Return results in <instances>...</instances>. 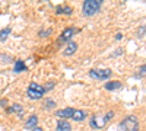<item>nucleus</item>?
Returning a JSON list of instances; mask_svg holds the SVG:
<instances>
[{"label":"nucleus","mask_w":146,"mask_h":131,"mask_svg":"<svg viewBox=\"0 0 146 131\" xmlns=\"http://www.w3.org/2000/svg\"><path fill=\"white\" fill-rule=\"evenodd\" d=\"M0 106H2V108L7 106V99H2V101H0Z\"/></svg>","instance_id":"21"},{"label":"nucleus","mask_w":146,"mask_h":131,"mask_svg":"<svg viewBox=\"0 0 146 131\" xmlns=\"http://www.w3.org/2000/svg\"><path fill=\"white\" fill-rule=\"evenodd\" d=\"M105 124H107L105 118L101 117V115H92L91 120H89V125H91L94 130H101V128L105 127Z\"/></svg>","instance_id":"4"},{"label":"nucleus","mask_w":146,"mask_h":131,"mask_svg":"<svg viewBox=\"0 0 146 131\" xmlns=\"http://www.w3.org/2000/svg\"><path fill=\"white\" fill-rule=\"evenodd\" d=\"M6 111H7V114H12V112L18 114V117H19V118H22V117H23V114H25V111H23V106H21L19 103H13V105H12L10 108H7Z\"/></svg>","instance_id":"9"},{"label":"nucleus","mask_w":146,"mask_h":131,"mask_svg":"<svg viewBox=\"0 0 146 131\" xmlns=\"http://www.w3.org/2000/svg\"><path fill=\"white\" fill-rule=\"evenodd\" d=\"M10 32H12V29H10V28H5V29L0 31V42L6 41V39H7V37L10 35Z\"/></svg>","instance_id":"17"},{"label":"nucleus","mask_w":146,"mask_h":131,"mask_svg":"<svg viewBox=\"0 0 146 131\" xmlns=\"http://www.w3.org/2000/svg\"><path fill=\"white\" fill-rule=\"evenodd\" d=\"M54 106H57V105H56V102H54L53 99H47V101H44V103H42V108H44V109H53Z\"/></svg>","instance_id":"18"},{"label":"nucleus","mask_w":146,"mask_h":131,"mask_svg":"<svg viewBox=\"0 0 146 131\" xmlns=\"http://www.w3.org/2000/svg\"><path fill=\"white\" fill-rule=\"evenodd\" d=\"M113 74L111 68H92L89 71V77L96 79V80H107Z\"/></svg>","instance_id":"3"},{"label":"nucleus","mask_w":146,"mask_h":131,"mask_svg":"<svg viewBox=\"0 0 146 131\" xmlns=\"http://www.w3.org/2000/svg\"><path fill=\"white\" fill-rule=\"evenodd\" d=\"M101 6H102V0H86L82 5V12L85 16H94L95 13L100 12Z\"/></svg>","instance_id":"2"},{"label":"nucleus","mask_w":146,"mask_h":131,"mask_svg":"<svg viewBox=\"0 0 146 131\" xmlns=\"http://www.w3.org/2000/svg\"><path fill=\"white\" fill-rule=\"evenodd\" d=\"M28 89H32V90H35V92H40V93H45V88L44 86H41L40 83H35V82H32V83H29V88Z\"/></svg>","instance_id":"16"},{"label":"nucleus","mask_w":146,"mask_h":131,"mask_svg":"<svg viewBox=\"0 0 146 131\" xmlns=\"http://www.w3.org/2000/svg\"><path fill=\"white\" fill-rule=\"evenodd\" d=\"M104 86H105L107 90L111 92V90H117V89H120L121 86H123V83H121L120 80H111V82H107Z\"/></svg>","instance_id":"11"},{"label":"nucleus","mask_w":146,"mask_h":131,"mask_svg":"<svg viewBox=\"0 0 146 131\" xmlns=\"http://www.w3.org/2000/svg\"><path fill=\"white\" fill-rule=\"evenodd\" d=\"M27 95H28V98L32 99V101H40V99H42V96H44L42 93L35 92V90H32V89H28V90H27Z\"/></svg>","instance_id":"14"},{"label":"nucleus","mask_w":146,"mask_h":131,"mask_svg":"<svg viewBox=\"0 0 146 131\" xmlns=\"http://www.w3.org/2000/svg\"><path fill=\"white\" fill-rule=\"evenodd\" d=\"M140 124L135 115H127L118 125V131H139Z\"/></svg>","instance_id":"1"},{"label":"nucleus","mask_w":146,"mask_h":131,"mask_svg":"<svg viewBox=\"0 0 146 131\" xmlns=\"http://www.w3.org/2000/svg\"><path fill=\"white\" fill-rule=\"evenodd\" d=\"M56 13L57 15H72L73 9L70 6H57L56 7Z\"/></svg>","instance_id":"13"},{"label":"nucleus","mask_w":146,"mask_h":131,"mask_svg":"<svg viewBox=\"0 0 146 131\" xmlns=\"http://www.w3.org/2000/svg\"><path fill=\"white\" fill-rule=\"evenodd\" d=\"M75 28H72V26H69V28H66L64 31H63V34L60 35V38H58V42H70V39H72V37H73V34H75Z\"/></svg>","instance_id":"5"},{"label":"nucleus","mask_w":146,"mask_h":131,"mask_svg":"<svg viewBox=\"0 0 146 131\" xmlns=\"http://www.w3.org/2000/svg\"><path fill=\"white\" fill-rule=\"evenodd\" d=\"M23 127H25V130H29V131L36 128V127H38V117H36V115H31L28 120L25 121Z\"/></svg>","instance_id":"6"},{"label":"nucleus","mask_w":146,"mask_h":131,"mask_svg":"<svg viewBox=\"0 0 146 131\" xmlns=\"http://www.w3.org/2000/svg\"><path fill=\"white\" fill-rule=\"evenodd\" d=\"M31 131H44L41 127H36V128H34V130H31Z\"/></svg>","instance_id":"24"},{"label":"nucleus","mask_w":146,"mask_h":131,"mask_svg":"<svg viewBox=\"0 0 146 131\" xmlns=\"http://www.w3.org/2000/svg\"><path fill=\"white\" fill-rule=\"evenodd\" d=\"M76 51H78V44H76L75 41H70V42H67V47L64 48L63 54H64L66 57H69V55H73Z\"/></svg>","instance_id":"8"},{"label":"nucleus","mask_w":146,"mask_h":131,"mask_svg":"<svg viewBox=\"0 0 146 131\" xmlns=\"http://www.w3.org/2000/svg\"><path fill=\"white\" fill-rule=\"evenodd\" d=\"M121 38H123V34H120V32H118V34L115 35V39H121Z\"/></svg>","instance_id":"23"},{"label":"nucleus","mask_w":146,"mask_h":131,"mask_svg":"<svg viewBox=\"0 0 146 131\" xmlns=\"http://www.w3.org/2000/svg\"><path fill=\"white\" fill-rule=\"evenodd\" d=\"M27 70V66L22 60H16L15 61V67H13V71L15 73H21V71H25Z\"/></svg>","instance_id":"15"},{"label":"nucleus","mask_w":146,"mask_h":131,"mask_svg":"<svg viewBox=\"0 0 146 131\" xmlns=\"http://www.w3.org/2000/svg\"><path fill=\"white\" fill-rule=\"evenodd\" d=\"M113 117H114V111H108L105 115H104V118H105V121L108 122V121H111L113 120Z\"/></svg>","instance_id":"20"},{"label":"nucleus","mask_w":146,"mask_h":131,"mask_svg":"<svg viewBox=\"0 0 146 131\" xmlns=\"http://www.w3.org/2000/svg\"><path fill=\"white\" fill-rule=\"evenodd\" d=\"M56 131H72V125H70V122L67 120H60L57 122Z\"/></svg>","instance_id":"10"},{"label":"nucleus","mask_w":146,"mask_h":131,"mask_svg":"<svg viewBox=\"0 0 146 131\" xmlns=\"http://www.w3.org/2000/svg\"><path fill=\"white\" fill-rule=\"evenodd\" d=\"M51 32H53V29H41L38 35L41 38H45V37H48V35H51Z\"/></svg>","instance_id":"19"},{"label":"nucleus","mask_w":146,"mask_h":131,"mask_svg":"<svg viewBox=\"0 0 146 131\" xmlns=\"http://www.w3.org/2000/svg\"><path fill=\"white\" fill-rule=\"evenodd\" d=\"M73 108H64V109H58L56 111V117L57 118H62V120H66V118H72L73 115Z\"/></svg>","instance_id":"7"},{"label":"nucleus","mask_w":146,"mask_h":131,"mask_svg":"<svg viewBox=\"0 0 146 131\" xmlns=\"http://www.w3.org/2000/svg\"><path fill=\"white\" fill-rule=\"evenodd\" d=\"M85 118H86V112H85V111H82V109H75V111H73V115H72L73 121L80 122V121L85 120Z\"/></svg>","instance_id":"12"},{"label":"nucleus","mask_w":146,"mask_h":131,"mask_svg":"<svg viewBox=\"0 0 146 131\" xmlns=\"http://www.w3.org/2000/svg\"><path fill=\"white\" fill-rule=\"evenodd\" d=\"M139 71H140V73H146V64H143V66H140V68H139Z\"/></svg>","instance_id":"22"}]
</instances>
